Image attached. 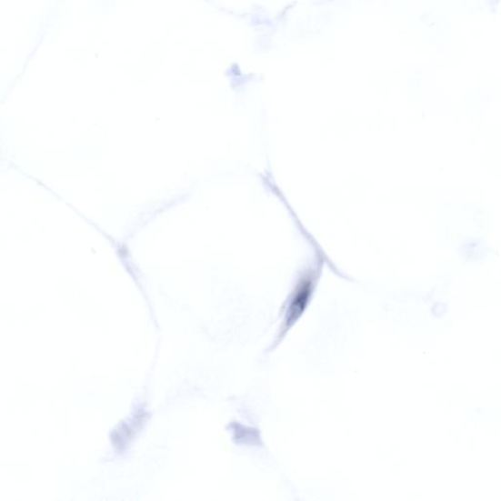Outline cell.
I'll return each mask as SVG.
<instances>
[{
	"label": "cell",
	"mask_w": 501,
	"mask_h": 501,
	"mask_svg": "<svg viewBox=\"0 0 501 501\" xmlns=\"http://www.w3.org/2000/svg\"><path fill=\"white\" fill-rule=\"evenodd\" d=\"M316 276L313 275L305 276L295 288L292 297L290 299L286 318L284 321V326L281 327L279 337H277V343L285 338L286 333L292 328V326L297 323L299 318L303 316L310 303L312 295L315 289Z\"/></svg>",
	"instance_id": "6da1fadb"
}]
</instances>
